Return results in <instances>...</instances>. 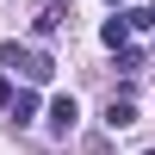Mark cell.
<instances>
[{"mask_svg":"<svg viewBox=\"0 0 155 155\" xmlns=\"http://www.w3.org/2000/svg\"><path fill=\"white\" fill-rule=\"evenodd\" d=\"M143 155H155V149H143Z\"/></svg>","mask_w":155,"mask_h":155,"instance_id":"cell-11","label":"cell"},{"mask_svg":"<svg viewBox=\"0 0 155 155\" xmlns=\"http://www.w3.org/2000/svg\"><path fill=\"white\" fill-rule=\"evenodd\" d=\"M50 130H56V137H68L74 130V124H81V106H74V93H56V99H50Z\"/></svg>","mask_w":155,"mask_h":155,"instance_id":"cell-2","label":"cell"},{"mask_svg":"<svg viewBox=\"0 0 155 155\" xmlns=\"http://www.w3.org/2000/svg\"><path fill=\"white\" fill-rule=\"evenodd\" d=\"M106 6H118V0H106Z\"/></svg>","mask_w":155,"mask_h":155,"instance_id":"cell-10","label":"cell"},{"mask_svg":"<svg viewBox=\"0 0 155 155\" xmlns=\"http://www.w3.org/2000/svg\"><path fill=\"white\" fill-rule=\"evenodd\" d=\"M31 118H37V93L19 87V99H12V124H31Z\"/></svg>","mask_w":155,"mask_h":155,"instance_id":"cell-6","label":"cell"},{"mask_svg":"<svg viewBox=\"0 0 155 155\" xmlns=\"http://www.w3.org/2000/svg\"><path fill=\"white\" fill-rule=\"evenodd\" d=\"M124 19H130V31H149V25H155V6H149V12H143V6H130Z\"/></svg>","mask_w":155,"mask_h":155,"instance_id":"cell-8","label":"cell"},{"mask_svg":"<svg viewBox=\"0 0 155 155\" xmlns=\"http://www.w3.org/2000/svg\"><path fill=\"white\" fill-rule=\"evenodd\" d=\"M118 68H124V74H137V68H143V50H137V44H124V50H118Z\"/></svg>","mask_w":155,"mask_h":155,"instance_id":"cell-7","label":"cell"},{"mask_svg":"<svg viewBox=\"0 0 155 155\" xmlns=\"http://www.w3.org/2000/svg\"><path fill=\"white\" fill-rule=\"evenodd\" d=\"M130 124H137V99L130 93H112L106 99V130H130Z\"/></svg>","mask_w":155,"mask_h":155,"instance_id":"cell-3","label":"cell"},{"mask_svg":"<svg viewBox=\"0 0 155 155\" xmlns=\"http://www.w3.org/2000/svg\"><path fill=\"white\" fill-rule=\"evenodd\" d=\"M99 37H106V50H124V44H130V19H124V12H112V19L99 25Z\"/></svg>","mask_w":155,"mask_h":155,"instance_id":"cell-4","label":"cell"},{"mask_svg":"<svg viewBox=\"0 0 155 155\" xmlns=\"http://www.w3.org/2000/svg\"><path fill=\"white\" fill-rule=\"evenodd\" d=\"M0 68H6V74H19L25 87H44L50 74H56V62H50L44 50H25V44H12V37H6V44H0Z\"/></svg>","mask_w":155,"mask_h":155,"instance_id":"cell-1","label":"cell"},{"mask_svg":"<svg viewBox=\"0 0 155 155\" xmlns=\"http://www.w3.org/2000/svg\"><path fill=\"white\" fill-rule=\"evenodd\" d=\"M62 25H68V6H44V12H37V37L62 31Z\"/></svg>","mask_w":155,"mask_h":155,"instance_id":"cell-5","label":"cell"},{"mask_svg":"<svg viewBox=\"0 0 155 155\" xmlns=\"http://www.w3.org/2000/svg\"><path fill=\"white\" fill-rule=\"evenodd\" d=\"M12 99H19V87H12V74H0V106L12 112Z\"/></svg>","mask_w":155,"mask_h":155,"instance_id":"cell-9","label":"cell"}]
</instances>
